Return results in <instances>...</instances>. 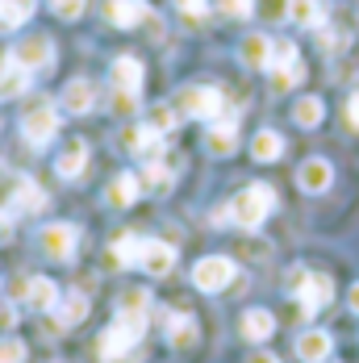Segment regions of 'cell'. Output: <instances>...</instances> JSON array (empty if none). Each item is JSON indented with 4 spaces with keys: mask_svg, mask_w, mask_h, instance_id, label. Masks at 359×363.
<instances>
[{
    "mask_svg": "<svg viewBox=\"0 0 359 363\" xmlns=\"http://www.w3.org/2000/svg\"><path fill=\"white\" fill-rule=\"evenodd\" d=\"M146 334V318L143 313H126L117 309V318L105 326V334L96 338V355L105 363H117L121 355H130V347H138V338Z\"/></svg>",
    "mask_w": 359,
    "mask_h": 363,
    "instance_id": "1",
    "label": "cell"
},
{
    "mask_svg": "<svg viewBox=\"0 0 359 363\" xmlns=\"http://www.w3.org/2000/svg\"><path fill=\"white\" fill-rule=\"evenodd\" d=\"M272 209H276V192H272V184H247V188L230 201V221L243 225V230H255Z\"/></svg>",
    "mask_w": 359,
    "mask_h": 363,
    "instance_id": "2",
    "label": "cell"
},
{
    "mask_svg": "<svg viewBox=\"0 0 359 363\" xmlns=\"http://www.w3.org/2000/svg\"><path fill=\"white\" fill-rule=\"evenodd\" d=\"M288 292L301 301V313L314 318L326 301H330L334 284H330V276H322V272L314 276V272H305V267H292V272H288Z\"/></svg>",
    "mask_w": 359,
    "mask_h": 363,
    "instance_id": "3",
    "label": "cell"
},
{
    "mask_svg": "<svg viewBox=\"0 0 359 363\" xmlns=\"http://www.w3.org/2000/svg\"><path fill=\"white\" fill-rule=\"evenodd\" d=\"M176 109H180V117L217 121V117H221V109H226V101H221V92H217V88H209V84H188V88H180Z\"/></svg>",
    "mask_w": 359,
    "mask_h": 363,
    "instance_id": "4",
    "label": "cell"
},
{
    "mask_svg": "<svg viewBox=\"0 0 359 363\" xmlns=\"http://www.w3.org/2000/svg\"><path fill=\"white\" fill-rule=\"evenodd\" d=\"M21 134H26L30 146H46L59 134V109L50 101H34L30 109L21 113Z\"/></svg>",
    "mask_w": 359,
    "mask_h": 363,
    "instance_id": "5",
    "label": "cell"
},
{
    "mask_svg": "<svg viewBox=\"0 0 359 363\" xmlns=\"http://www.w3.org/2000/svg\"><path fill=\"white\" fill-rule=\"evenodd\" d=\"M238 280V267H234V259H226V255H205L197 267H192V284L201 292H221L230 289Z\"/></svg>",
    "mask_w": 359,
    "mask_h": 363,
    "instance_id": "6",
    "label": "cell"
},
{
    "mask_svg": "<svg viewBox=\"0 0 359 363\" xmlns=\"http://www.w3.org/2000/svg\"><path fill=\"white\" fill-rule=\"evenodd\" d=\"M272 88L276 92H288V88H297L301 79H305V63L297 59V46L292 42H276L272 46Z\"/></svg>",
    "mask_w": 359,
    "mask_h": 363,
    "instance_id": "7",
    "label": "cell"
},
{
    "mask_svg": "<svg viewBox=\"0 0 359 363\" xmlns=\"http://www.w3.org/2000/svg\"><path fill=\"white\" fill-rule=\"evenodd\" d=\"M138 267H143L146 276H155V280L172 276V272H176V247H172V242H163V238H143Z\"/></svg>",
    "mask_w": 359,
    "mask_h": 363,
    "instance_id": "8",
    "label": "cell"
},
{
    "mask_svg": "<svg viewBox=\"0 0 359 363\" xmlns=\"http://www.w3.org/2000/svg\"><path fill=\"white\" fill-rule=\"evenodd\" d=\"M13 63H21L26 72L50 67V63H55V42L46 34H34V38H26V42H17V46H13Z\"/></svg>",
    "mask_w": 359,
    "mask_h": 363,
    "instance_id": "9",
    "label": "cell"
},
{
    "mask_svg": "<svg viewBox=\"0 0 359 363\" xmlns=\"http://www.w3.org/2000/svg\"><path fill=\"white\" fill-rule=\"evenodd\" d=\"M38 242H42V255H46V259H59V263H63V259H72V255H75L79 230L67 225V221H55V225H46V230H42V238H38Z\"/></svg>",
    "mask_w": 359,
    "mask_h": 363,
    "instance_id": "10",
    "label": "cell"
},
{
    "mask_svg": "<svg viewBox=\"0 0 359 363\" xmlns=\"http://www.w3.org/2000/svg\"><path fill=\"white\" fill-rule=\"evenodd\" d=\"M163 330H167V342L172 351H192L201 342V330L188 313H163Z\"/></svg>",
    "mask_w": 359,
    "mask_h": 363,
    "instance_id": "11",
    "label": "cell"
},
{
    "mask_svg": "<svg viewBox=\"0 0 359 363\" xmlns=\"http://www.w3.org/2000/svg\"><path fill=\"white\" fill-rule=\"evenodd\" d=\"M105 17H109V26H117V30H134V26H143L150 17V9L143 0H105Z\"/></svg>",
    "mask_w": 359,
    "mask_h": 363,
    "instance_id": "12",
    "label": "cell"
},
{
    "mask_svg": "<svg viewBox=\"0 0 359 363\" xmlns=\"http://www.w3.org/2000/svg\"><path fill=\"white\" fill-rule=\"evenodd\" d=\"M121 146H126L130 155L155 159V150L163 146V134H159V130H150V125H130V130H121Z\"/></svg>",
    "mask_w": 359,
    "mask_h": 363,
    "instance_id": "13",
    "label": "cell"
},
{
    "mask_svg": "<svg viewBox=\"0 0 359 363\" xmlns=\"http://www.w3.org/2000/svg\"><path fill=\"white\" fill-rule=\"evenodd\" d=\"M234 146H238V125H234V117H217L214 125H209V134H205V150H209V155H234Z\"/></svg>",
    "mask_w": 359,
    "mask_h": 363,
    "instance_id": "14",
    "label": "cell"
},
{
    "mask_svg": "<svg viewBox=\"0 0 359 363\" xmlns=\"http://www.w3.org/2000/svg\"><path fill=\"white\" fill-rule=\"evenodd\" d=\"M113 88L117 92H143V63L134 59V55H121V59H113Z\"/></svg>",
    "mask_w": 359,
    "mask_h": 363,
    "instance_id": "15",
    "label": "cell"
},
{
    "mask_svg": "<svg viewBox=\"0 0 359 363\" xmlns=\"http://www.w3.org/2000/svg\"><path fill=\"white\" fill-rule=\"evenodd\" d=\"M138 196H143V180H138V176H130V172L113 176V184H109V192H105V201L113 205V209H130Z\"/></svg>",
    "mask_w": 359,
    "mask_h": 363,
    "instance_id": "16",
    "label": "cell"
},
{
    "mask_svg": "<svg viewBox=\"0 0 359 363\" xmlns=\"http://www.w3.org/2000/svg\"><path fill=\"white\" fill-rule=\"evenodd\" d=\"M334 180V167L326 163V159H305L301 167H297V184L305 188V192H326Z\"/></svg>",
    "mask_w": 359,
    "mask_h": 363,
    "instance_id": "17",
    "label": "cell"
},
{
    "mask_svg": "<svg viewBox=\"0 0 359 363\" xmlns=\"http://www.w3.org/2000/svg\"><path fill=\"white\" fill-rule=\"evenodd\" d=\"M272 38L263 34H247L243 38V46H238V59L247 63V67H255V72H263V67H272Z\"/></svg>",
    "mask_w": 359,
    "mask_h": 363,
    "instance_id": "18",
    "label": "cell"
},
{
    "mask_svg": "<svg viewBox=\"0 0 359 363\" xmlns=\"http://www.w3.org/2000/svg\"><path fill=\"white\" fill-rule=\"evenodd\" d=\"M92 105H96V84H92V79H84V75H79V79H72V84L63 88V109H67V113L79 117V113H88Z\"/></svg>",
    "mask_w": 359,
    "mask_h": 363,
    "instance_id": "19",
    "label": "cell"
},
{
    "mask_svg": "<svg viewBox=\"0 0 359 363\" xmlns=\"http://www.w3.org/2000/svg\"><path fill=\"white\" fill-rule=\"evenodd\" d=\"M84 163H88V143H84V138H72V143L59 150V159H55V172H59L63 180H75V176L84 172Z\"/></svg>",
    "mask_w": 359,
    "mask_h": 363,
    "instance_id": "20",
    "label": "cell"
},
{
    "mask_svg": "<svg viewBox=\"0 0 359 363\" xmlns=\"http://www.w3.org/2000/svg\"><path fill=\"white\" fill-rule=\"evenodd\" d=\"M330 347H334V338H330L326 330H305V334L297 338V355H301L305 363L330 359Z\"/></svg>",
    "mask_w": 359,
    "mask_h": 363,
    "instance_id": "21",
    "label": "cell"
},
{
    "mask_svg": "<svg viewBox=\"0 0 359 363\" xmlns=\"http://www.w3.org/2000/svg\"><path fill=\"white\" fill-rule=\"evenodd\" d=\"M21 296H26V305H30V309H38V313L59 305V289H55V280H46V276L26 280V292H21Z\"/></svg>",
    "mask_w": 359,
    "mask_h": 363,
    "instance_id": "22",
    "label": "cell"
},
{
    "mask_svg": "<svg viewBox=\"0 0 359 363\" xmlns=\"http://www.w3.org/2000/svg\"><path fill=\"white\" fill-rule=\"evenodd\" d=\"M13 209L17 213H42L46 209V192L34 180H17V188H13Z\"/></svg>",
    "mask_w": 359,
    "mask_h": 363,
    "instance_id": "23",
    "label": "cell"
},
{
    "mask_svg": "<svg viewBox=\"0 0 359 363\" xmlns=\"http://www.w3.org/2000/svg\"><path fill=\"white\" fill-rule=\"evenodd\" d=\"M26 88H30V72H26L21 63H13V59H9V63L0 67V101H9V96H21Z\"/></svg>",
    "mask_w": 359,
    "mask_h": 363,
    "instance_id": "24",
    "label": "cell"
},
{
    "mask_svg": "<svg viewBox=\"0 0 359 363\" xmlns=\"http://www.w3.org/2000/svg\"><path fill=\"white\" fill-rule=\"evenodd\" d=\"M55 313H59V326H67V330L79 326V322L88 318V296H84V292H67V296L55 305Z\"/></svg>",
    "mask_w": 359,
    "mask_h": 363,
    "instance_id": "25",
    "label": "cell"
},
{
    "mask_svg": "<svg viewBox=\"0 0 359 363\" xmlns=\"http://www.w3.org/2000/svg\"><path fill=\"white\" fill-rule=\"evenodd\" d=\"M288 17L297 26H305V30H318L326 21V9H322V0H288Z\"/></svg>",
    "mask_w": 359,
    "mask_h": 363,
    "instance_id": "26",
    "label": "cell"
},
{
    "mask_svg": "<svg viewBox=\"0 0 359 363\" xmlns=\"http://www.w3.org/2000/svg\"><path fill=\"white\" fill-rule=\"evenodd\" d=\"M272 334H276V318H272L267 309H251V313H243V338L263 342V338H272Z\"/></svg>",
    "mask_w": 359,
    "mask_h": 363,
    "instance_id": "27",
    "label": "cell"
},
{
    "mask_svg": "<svg viewBox=\"0 0 359 363\" xmlns=\"http://www.w3.org/2000/svg\"><path fill=\"white\" fill-rule=\"evenodd\" d=\"M251 155L259 159V163H276L280 155H285V138L276 134V130H259L251 138Z\"/></svg>",
    "mask_w": 359,
    "mask_h": 363,
    "instance_id": "28",
    "label": "cell"
},
{
    "mask_svg": "<svg viewBox=\"0 0 359 363\" xmlns=\"http://www.w3.org/2000/svg\"><path fill=\"white\" fill-rule=\"evenodd\" d=\"M38 0H0V30H17L34 17Z\"/></svg>",
    "mask_w": 359,
    "mask_h": 363,
    "instance_id": "29",
    "label": "cell"
},
{
    "mask_svg": "<svg viewBox=\"0 0 359 363\" xmlns=\"http://www.w3.org/2000/svg\"><path fill=\"white\" fill-rule=\"evenodd\" d=\"M322 117H326V105L318 101V96H301V101L292 105V121H297V125H305V130L322 125Z\"/></svg>",
    "mask_w": 359,
    "mask_h": 363,
    "instance_id": "30",
    "label": "cell"
},
{
    "mask_svg": "<svg viewBox=\"0 0 359 363\" xmlns=\"http://www.w3.org/2000/svg\"><path fill=\"white\" fill-rule=\"evenodd\" d=\"M138 251H143V238L138 234H117V242H113V263L117 267H134L138 263Z\"/></svg>",
    "mask_w": 359,
    "mask_h": 363,
    "instance_id": "31",
    "label": "cell"
},
{
    "mask_svg": "<svg viewBox=\"0 0 359 363\" xmlns=\"http://www.w3.org/2000/svg\"><path fill=\"white\" fill-rule=\"evenodd\" d=\"M176 117L180 113L172 105H155V109H146V125L159 130V134H167V130H176Z\"/></svg>",
    "mask_w": 359,
    "mask_h": 363,
    "instance_id": "32",
    "label": "cell"
},
{
    "mask_svg": "<svg viewBox=\"0 0 359 363\" xmlns=\"http://www.w3.org/2000/svg\"><path fill=\"white\" fill-rule=\"evenodd\" d=\"M217 9H221L226 17L243 21V17H251V13H255V0H217Z\"/></svg>",
    "mask_w": 359,
    "mask_h": 363,
    "instance_id": "33",
    "label": "cell"
},
{
    "mask_svg": "<svg viewBox=\"0 0 359 363\" xmlns=\"http://www.w3.org/2000/svg\"><path fill=\"white\" fill-rule=\"evenodd\" d=\"M255 9L263 13V21H285L288 17V0H255Z\"/></svg>",
    "mask_w": 359,
    "mask_h": 363,
    "instance_id": "34",
    "label": "cell"
},
{
    "mask_svg": "<svg viewBox=\"0 0 359 363\" xmlns=\"http://www.w3.org/2000/svg\"><path fill=\"white\" fill-rule=\"evenodd\" d=\"M26 359V342L21 338H0V363H21Z\"/></svg>",
    "mask_w": 359,
    "mask_h": 363,
    "instance_id": "35",
    "label": "cell"
},
{
    "mask_svg": "<svg viewBox=\"0 0 359 363\" xmlns=\"http://www.w3.org/2000/svg\"><path fill=\"white\" fill-rule=\"evenodd\" d=\"M84 4H88V0H50V9H55L63 21H75V17L84 13Z\"/></svg>",
    "mask_w": 359,
    "mask_h": 363,
    "instance_id": "36",
    "label": "cell"
},
{
    "mask_svg": "<svg viewBox=\"0 0 359 363\" xmlns=\"http://www.w3.org/2000/svg\"><path fill=\"white\" fill-rule=\"evenodd\" d=\"M146 301H150V296H146V289H130L126 296H121V309H126V313H143Z\"/></svg>",
    "mask_w": 359,
    "mask_h": 363,
    "instance_id": "37",
    "label": "cell"
},
{
    "mask_svg": "<svg viewBox=\"0 0 359 363\" xmlns=\"http://www.w3.org/2000/svg\"><path fill=\"white\" fill-rule=\"evenodd\" d=\"M134 105H138V96H134V92H113V113H121V117H126V113H134Z\"/></svg>",
    "mask_w": 359,
    "mask_h": 363,
    "instance_id": "38",
    "label": "cell"
},
{
    "mask_svg": "<svg viewBox=\"0 0 359 363\" xmlns=\"http://www.w3.org/2000/svg\"><path fill=\"white\" fill-rule=\"evenodd\" d=\"M176 9L184 17H205V9H209V0H176Z\"/></svg>",
    "mask_w": 359,
    "mask_h": 363,
    "instance_id": "39",
    "label": "cell"
},
{
    "mask_svg": "<svg viewBox=\"0 0 359 363\" xmlns=\"http://www.w3.org/2000/svg\"><path fill=\"white\" fill-rule=\"evenodd\" d=\"M146 184H155V188H167V184H172V176H167V172H163V167L150 159V167H146Z\"/></svg>",
    "mask_w": 359,
    "mask_h": 363,
    "instance_id": "40",
    "label": "cell"
},
{
    "mask_svg": "<svg viewBox=\"0 0 359 363\" xmlns=\"http://www.w3.org/2000/svg\"><path fill=\"white\" fill-rule=\"evenodd\" d=\"M347 121H351V130H359V92L347 101Z\"/></svg>",
    "mask_w": 359,
    "mask_h": 363,
    "instance_id": "41",
    "label": "cell"
},
{
    "mask_svg": "<svg viewBox=\"0 0 359 363\" xmlns=\"http://www.w3.org/2000/svg\"><path fill=\"white\" fill-rule=\"evenodd\" d=\"M347 305H351V309H355V313H359V284H355V289H351V292H347Z\"/></svg>",
    "mask_w": 359,
    "mask_h": 363,
    "instance_id": "42",
    "label": "cell"
},
{
    "mask_svg": "<svg viewBox=\"0 0 359 363\" xmlns=\"http://www.w3.org/2000/svg\"><path fill=\"white\" fill-rule=\"evenodd\" d=\"M247 363H280V359H276V355H251Z\"/></svg>",
    "mask_w": 359,
    "mask_h": 363,
    "instance_id": "43",
    "label": "cell"
},
{
    "mask_svg": "<svg viewBox=\"0 0 359 363\" xmlns=\"http://www.w3.org/2000/svg\"><path fill=\"white\" fill-rule=\"evenodd\" d=\"M0 238H9V218L0 213Z\"/></svg>",
    "mask_w": 359,
    "mask_h": 363,
    "instance_id": "44",
    "label": "cell"
}]
</instances>
